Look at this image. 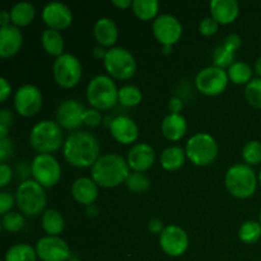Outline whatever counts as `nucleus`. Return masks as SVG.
Here are the masks:
<instances>
[{"instance_id": "f257e3e1", "label": "nucleus", "mask_w": 261, "mask_h": 261, "mask_svg": "<svg viewBox=\"0 0 261 261\" xmlns=\"http://www.w3.org/2000/svg\"><path fill=\"white\" fill-rule=\"evenodd\" d=\"M101 145L93 134L76 130L69 134L63 145V154L69 165L78 168L93 167L101 155Z\"/></svg>"}, {"instance_id": "f03ea898", "label": "nucleus", "mask_w": 261, "mask_h": 261, "mask_svg": "<svg viewBox=\"0 0 261 261\" xmlns=\"http://www.w3.org/2000/svg\"><path fill=\"white\" fill-rule=\"evenodd\" d=\"M127 161L117 153H106L97 160L92 167V178L98 186L105 189L117 188L125 184L130 175Z\"/></svg>"}, {"instance_id": "7ed1b4c3", "label": "nucleus", "mask_w": 261, "mask_h": 261, "mask_svg": "<svg viewBox=\"0 0 261 261\" xmlns=\"http://www.w3.org/2000/svg\"><path fill=\"white\" fill-rule=\"evenodd\" d=\"M259 184L251 166L246 163H237L228 168L224 177V185L232 196L237 199H249L255 194Z\"/></svg>"}, {"instance_id": "20e7f679", "label": "nucleus", "mask_w": 261, "mask_h": 261, "mask_svg": "<svg viewBox=\"0 0 261 261\" xmlns=\"http://www.w3.org/2000/svg\"><path fill=\"white\" fill-rule=\"evenodd\" d=\"M86 97L93 109L107 111L119 102V88L111 76L99 74L89 81Z\"/></svg>"}, {"instance_id": "39448f33", "label": "nucleus", "mask_w": 261, "mask_h": 261, "mask_svg": "<svg viewBox=\"0 0 261 261\" xmlns=\"http://www.w3.org/2000/svg\"><path fill=\"white\" fill-rule=\"evenodd\" d=\"M30 142L38 154H51L64 145V135L61 126L51 120H42L32 127Z\"/></svg>"}, {"instance_id": "423d86ee", "label": "nucleus", "mask_w": 261, "mask_h": 261, "mask_svg": "<svg viewBox=\"0 0 261 261\" xmlns=\"http://www.w3.org/2000/svg\"><path fill=\"white\" fill-rule=\"evenodd\" d=\"M15 201L19 211L25 216L37 217L43 214L47 204L45 188L35 180L23 181L15 191Z\"/></svg>"}, {"instance_id": "0eeeda50", "label": "nucleus", "mask_w": 261, "mask_h": 261, "mask_svg": "<svg viewBox=\"0 0 261 261\" xmlns=\"http://www.w3.org/2000/svg\"><path fill=\"white\" fill-rule=\"evenodd\" d=\"M218 150L217 140L208 133H196L185 145L186 157L200 167L212 165L218 155Z\"/></svg>"}, {"instance_id": "6e6552de", "label": "nucleus", "mask_w": 261, "mask_h": 261, "mask_svg": "<svg viewBox=\"0 0 261 261\" xmlns=\"http://www.w3.org/2000/svg\"><path fill=\"white\" fill-rule=\"evenodd\" d=\"M103 65L112 79L126 81L137 73V60L134 55L125 47L115 46L107 50Z\"/></svg>"}, {"instance_id": "1a4fd4ad", "label": "nucleus", "mask_w": 261, "mask_h": 261, "mask_svg": "<svg viewBox=\"0 0 261 261\" xmlns=\"http://www.w3.org/2000/svg\"><path fill=\"white\" fill-rule=\"evenodd\" d=\"M83 68L75 55L64 53L55 59L53 65V75L56 83L63 88H73L81 82Z\"/></svg>"}, {"instance_id": "9d476101", "label": "nucleus", "mask_w": 261, "mask_h": 261, "mask_svg": "<svg viewBox=\"0 0 261 261\" xmlns=\"http://www.w3.org/2000/svg\"><path fill=\"white\" fill-rule=\"evenodd\" d=\"M31 173L42 188H53L61 178V166L53 154H37L31 163Z\"/></svg>"}, {"instance_id": "9b49d317", "label": "nucleus", "mask_w": 261, "mask_h": 261, "mask_svg": "<svg viewBox=\"0 0 261 261\" xmlns=\"http://www.w3.org/2000/svg\"><path fill=\"white\" fill-rule=\"evenodd\" d=\"M228 74L224 69L217 66H206L195 76V87L205 96H218L226 91L228 86Z\"/></svg>"}, {"instance_id": "f8f14e48", "label": "nucleus", "mask_w": 261, "mask_h": 261, "mask_svg": "<svg viewBox=\"0 0 261 261\" xmlns=\"http://www.w3.org/2000/svg\"><path fill=\"white\" fill-rule=\"evenodd\" d=\"M42 103V93L35 84H23L14 93V109L23 117H31L37 114Z\"/></svg>"}, {"instance_id": "ddd939ff", "label": "nucleus", "mask_w": 261, "mask_h": 261, "mask_svg": "<svg viewBox=\"0 0 261 261\" xmlns=\"http://www.w3.org/2000/svg\"><path fill=\"white\" fill-rule=\"evenodd\" d=\"M153 35L162 46H173L182 36V24L172 14H161L153 20Z\"/></svg>"}, {"instance_id": "4468645a", "label": "nucleus", "mask_w": 261, "mask_h": 261, "mask_svg": "<svg viewBox=\"0 0 261 261\" xmlns=\"http://www.w3.org/2000/svg\"><path fill=\"white\" fill-rule=\"evenodd\" d=\"M36 252L41 261H69L71 259L70 247L65 240L59 236H45L36 244Z\"/></svg>"}, {"instance_id": "2eb2a0df", "label": "nucleus", "mask_w": 261, "mask_h": 261, "mask_svg": "<svg viewBox=\"0 0 261 261\" xmlns=\"http://www.w3.org/2000/svg\"><path fill=\"white\" fill-rule=\"evenodd\" d=\"M160 246L166 255L178 257L185 254L189 247V236L184 228L176 224L166 226L160 234Z\"/></svg>"}, {"instance_id": "dca6fc26", "label": "nucleus", "mask_w": 261, "mask_h": 261, "mask_svg": "<svg viewBox=\"0 0 261 261\" xmlns=\"http://www.w3.org/2000/svg\"><path fill=\"white\" fill-rule=\"evenodd\" d=\"M42 20L48 28L60 32L70 27L73 23V13L64 3L50 2L43 7Z\"/></svg>"}, {"instance_id": "f3484780", "label": "nucleus", "mask_w": 261, "mask_h": 261, "mask_svg": "<svg viewBox=\"0 0 261 261\" xmlns=\"http://www.w3.org/2000/svg\"><path fill=\"white\" fill-rule=\"evenodd\" d=\"M86 107L76 99H65L56 110V122L63 129L76 130L83 125Z\"/></svg>"}, {"instance_id": "a211bd4d", "label": "nucleus", "mask_w": 261, "mask_h": 261, "mask_svg": "<svg viewBox=\"0 0 261 261\" xmlns=\"http://www.w3.org/2000/svg\"><path fill=\"white\" fill-rule=\"evenodd\" d=\"M126 161L133 172L143 173L154 165L155 152L148 143H137L130 148Z\"/></svg>"}, {"instance_id": "6ab92c4d", "label": "nucleus", "mask_w": 261, "mask_h": 261, "mask_svg": "<svg viewBox=\"0 0 261 261\" xmlns=\"http://www.w3.org/2000/svg\"><path fill=\"white\" fill-rule=\"evenodd\" d=\"M110 133L120 144H133L139 137V127L137 122L129 116H117L110 122Z\"/></svg>"}, {"instance_id": "aec40b11", "label": "nucleus", "mask_w": 261, "mask_h": 261, "mask_svg": "<svg viewBox=\"0 0 261 261\" xmlns=\"http://www.w3.org/2000/svg\"><path fill=\"white\" fill-rule=\"evenodd\" d=\"M23 45V35L15 25L0 28V56L9 59L19 53Z\"/></svg>"}, {"instance_id": "412c9836", "label": "nucleus", "mask_w": 261, "mask_h": 261, "mask_svg": "<svg viewBox=\"0 0 261 261\" xmlns=\"http://www.w3.org/2000/svg\"><path fill=\"white\" fill-rule=\"evenodd\" d=\"M71 195L76 203L89 206L98 198V185L89 177H79L71 185Z\"/></svg>"}, {"instance_id": "4be33fe9", "label": "nucleus", "mask_w": 261, "mask_h": 261, "mask_svg": "<svg viewBox=\"0 0 261 261\" xmlns=\"http://www.w3.org/2000/svg\"><path fill=\"white\" fill-rule=\"evenodd\" d=\"M209 9L211 17L219 24H231L240 14V4L236 0H212Z\"/></svg>"}, {"instance_id": "5701e85b", "label": "nucleus", "mask_w": 261, "mask_h": 261, "mask_svg": "<svg viewBox=\"0 0 261 261\" xmlns=\"http://www.w3.org/2000/svg\"><path fill=\"white\" fill-rule=\"evenodd\" d=\"M93 35L98 45L111 48L115 47V43L119 37V28L111 18L102 17L94 23Z\"/></svg>"}, {"instance_id": "b1692460", "label": "nucleus", "mask_w": 261, "mask_h": 261, "mask_svg": "<svg viewBox=\"0 0 261 261\" xmlns=\"http://www.w3.org/2000/svg\"><path fill=\"white\" fill-rule=\"evenodd\" d=\"M161 132L166 139L177 142L185 137L188 132V122L181 114H168L161 124Z\"/></svg>"}, {"instance_id": "393cba45", "label": "nucleus", "mask_w": 261, "mask_h": 261, "mask_svg": "<svg viewBox=\"0 0 261 261\" xmlns=\"http://www.w3.org/2000/svg\"><path fill=\"white\" fill-rule=\"evenodd\" d=\"M186 152L178 145H171L161 153L160 163L166 171H177L185 165Z\"/></svg>"}, {"instance_id": "a878e982", "label": "nucleus", "mask_w": 261, "mask_h": 261, "mask_svg": "<svg viewBox=\"0 0 261 261\" xmlns=\"http://www.w3.org/2000/svg\"><path fill=\"white\" fill-rule=\"evenodd\" d=\"M41 45H42L43 50L51 56L59 58L64 54V47H65V42H64V37L61 32L55 30L47 28L41 35Z\"/></svg>"}, {"instance_id": "bb28decb", "label": "nucleus", "mask_w": 261, "mask_h": 261, "mask_svg": "<svg viewBox=\"0 0 261 261\" xmlns=\"http://www.w3.org/2000/svg\"><path fill=\"white\" fill-rule=\"evenodd\" d=\"M35 7L28 2L15 3L10 9V18H12L13 25L15 27H25V25L31 24L35 19Z\"/></svg>"}, {"instance_id": "cd10ccee", "label": "nucleus", "mask_w": 261, "mask_h": 261, "mask_svg": "<svg viewBox=\"0 0 261 261\" xmlns=\"http://www.w3.org/2000/svg\"><path fill=\"white\" fill-rule=\"evenodd\" d=\"M41 223L47 236H59L65 229V219L61 216L60 212L55 209H47L43 212Z\"/></svg>"}, {"instance_id": "c85d7f7f", "label": "nucleus", "mask_w": 261, "mask_h": 261, "mask_svg": "<svg viewBox=\"0 0 261 261\" xmlns=\"http://www.w3.org/2000/svg\"><path fill=\"white\" fill-rule=\"evenodd\" d=\"M36 249L28 244H15L5 254V261H37Z\"/></svg>"}, {"instance_id": "c756f323", "label": "nucleus", "mask_w": 261, "mask_h": 261, "mask_svg": "<svg viewBox=\"0 0 261 261\" xmlns=\"http://www.w3.org/2000/svg\"><path fill=\"white\" fill-rule=\"evenodd\" d=\"M229 81L234 84H245L252 81V68L245 61H234L227 70Z\"/></svg>"}, {"instance_id": "7c9ffc66", "label": "nucleus", "mask_w": 261, "mask_h": 261, "mask_svg": "<svg viewBox=\"0 0 261 261\" xmlns=\"http://www.w3.org/2000/svg\"><path fill=\"white\" fill-rule=\"evenodd\" d=\"M133 12L139 19L150 20L157 18L160 3L157 0H133Z\"/></svg>"}, {"instance_id": "2f4dec72", "label": "nucleus", "mask_w": 261, "mask_h": 261, "mask_svg": "<svg viewBox=\"0 0 261 261\" xmlns=\"http://www.w3.org/2000/svg\"><path fill=\"white\" fill-rule=\"evenodd\" d=\"M143 93L139 87L125 84L119 88V102L125 107H135L142 102Z\"/></svg>"}, {"instance_id": "473e14b6", "label": "nucleus", "mask_w": 261, "mask_h": 261, "mask_svg": "<svg viewBox=\"0 0 261 261\" xmlns=\"http://www.w3.org/2000/svg\"><path fill=\"white\" fill-rule=\"evenodd\" d=\"M234 59H236V53L227 47L224 43L217 46L212 54L213 65L221 69H228L234 63Z\"/></svg>"}, {"instance_id": "72a5a7b5", "label": "nucleus", "mask_w": 261, "mask_h": 261, "mask_svg": "<svg viewBox=\"0 0 261 261\" xmlns=\"http://www.w3.org/2000/svg\"><path fill=\"white\" fill-rule=\"evenodd\" d=\"M239 237L245 244H255L261 237V223L256 221H246L239 229Z\"/></svg>"}, {"instance_id": "f704fd0d", "label": "nucleus", "mask_w": 261, "mask_h": 261, "mask_svg": "<svg viewBox=\"0 0 261 261\" xmlns=\"http://www.w3.org/2000/svg\"><path fill=\"white\" fill-rule=\"evenodd\" d=\"M125 185L132 193L143 194L149 190L150 180L142 172H130L125 181Z\"/></svg>"}, {"instance_id": "c9c22d12", "label": "nucleus", "mask_w": 261, "mask_h": 261, "mask_svg": "<svg viewBox=\"0 0 261 261\" xmlns=\"http://www.w3.org/2000/svg\"><path fill=\"white\" fill-rule=\"evenodd\" d=\"M242 158L249 166H256L261 163V142L250 140L242 148Z\"/></svg>"}, {"instance_id": "e433bc0d", "label": "nucleus", "mask_w": 261, "mask_h": 261, "mask_svg": "<svg viewBox=\"0 0 261 261\" xmlns=\"http://www.w3.org/2000/svg\"><path fill=\"white\" fill-rule=\"evenodd\" d=\"M245 98L252 107L261 110V78H252L245 86Z\"/></svg>"}, {"instance_id": "4c0bfd02", "label": "nucleus", "mask_w": 261, "mask_h": 261, "mask_svg": "<svg viewBox=\"0 0 261 261\" xmlns=\"http://www.w3.org/2000/svg\"><path fill=\"white\" fill-rule=\"evenodd\" d=\"M2 227L4 231L15 233L24 227V217L18 212H9L2 218Z\"/></svg>"}, {"instance_id": "58836bf2", "label": "nucleus", "mask_w": 261, "mask_h": 261, "mask_svg": "<svg viewBox=\"0 0 261 261\" xmlns=\"http://www.w3.org/2000/svg\"><path fill=\"white\" fill-rule=\"evenodd\" d=\"M218 28L219 23L212 17L203 18L199 23V32H200V35L205 36V37H211V36L216 35L218 32Z\"/></svg>"}, {"instance_id": "ea45409f", "label": "nucleus", "mask_w": 261, "mask_h": 261, "mask_svg": "<svg viewBox=\"0 0 261 261\" xmlns=\"http://www.w3.org/2000/svg\"><path fill=\"white\" fill-rule=\"evenodd\" d=\"M13 124V114L10 110L3 109L0 111V139L8 138V132Z\"/></svg>"}, {"instance_id": "a19ab883", "label": "nucleus", "mask_w": 261, "mask_h": 261, "mask_svg": "<svg viewBox=\"0 0 261 261\" xmlns=\"http://www.w3.org/2000/svg\"><path fill=\"white\" fill-rule=\"evenodd\" d=\"M102 122V114L99 110L87 109L83 116V124L89 127H97Z\"/></svg>"}, {"instance_id": "79ce46f5", "label": "nucleus", "mask_w": 261, "mask_h": 261, "mask_svg": "<svg viewBox=\"0 0 261 261\" xmlns=\"http://www.w3.org/2000/svg\"><path fill=\"white\" fill-rule=\"evenodd\" d=\"M14 153V143L9 138L0 139V162L5 163Z\"/></svg>"}, {"instance_id": "37998d69", "label": "nucleus", "mask_w": 261, "mask_h": 261, "mask_svg": "<svg viewBox=\"0 0 261 261\" xmlns=\"http://www.w3.org/2000/svg\"><path fill=\"white\" fill-rule=\"evenodd\" d=\"M14 204H17L15 196H13L12 194L8 193V191H2V193H0V213H2L3 216L9 213V212L12 211L13 206H14Z\"/></svg>"}, {"instance_id": "c03bdc74", "label": "nucleus", "mask_w": 261, "mask_h": 261, "mask_svg": "<svg viewBox=\"0 0 261 261\" xmlns=\"http://www.w3.org/2000/svg\"><path fill=\"white\" fill-rule=\"evenodd\" d=\"M13 177V170L7 163L0 165V188H5Z\"/></svg>"}, {"instance_id": "a18cd8bd", "label": "nucleus", "mask_w": 261, "mask_h": 261, "mask_svg": "<svg viewBox=\"0 0 261 261\" xmlns=\"http://www.w3.org/2000/svg\"><path fill=\"white\" fill-rule=\"evenodd\" d=\"M223 43L227 46V47H229L231 50H233L234 53H236V51L241 47L242 40L237 33H229V35L224 38Z\"/></svg>"}, {"instance_id": "49530a36", "label": "nucleus", "mask_w": 261, "mask_h": 261, "mask_svg": "<svg viewBox=\"0 0 261 261\" xmlns=\"http://www.w3.org/2000/svg\"><path fill=\"white\" fill-rule=\"evenodd\" d=\"M12 93V86L7 78H0V101L5 102Z\"/></svg>"}, {"instance_id": "de8ad7c7", "label": "nucleus", "mask_w": 261, "mask_h": 261, "mask_svg": "<svg viewBox=\"0 0 261 261\" xmlns=\"http://www.w3.org/2000/svg\"><path fill=\"white\" fill-rule=\"evenodd\" d=\"M165 228L166 227L163 226V222L160 218H152L148 222V229H149L150 233L161 234Z\"/></svg>"}, {"instance_id": "09e8293b", "label": "nucleus", "mask_w": 261, "mask_h": 261, "mask_svg": "<svg viewBox=\"0 0 261 261\" xmlns=\"http://www.w3.org/2000/svg\"><path fill=\"white\" fill-rule=\"evenodd\" d=\"M168 110L170 114H180L184 110V101L178 97H172L168 102Z\"/></svg>"}, {"instance_id": "8fccbe9b", "label": "nucleus", "mask_w": 261, "mask_h": 261, "mask_svg": "<svg viewBox=\"0 0 261 261\" xmlns=\"http://www.w3.org/2000/svg\"><path fill=\"white\" fill-rule=\"evenodd\" d=\"M92 54H93L94 59H97V60H105V58H106L107 55V50L103 46L97 45L96 47L93 48V51H92Z\"/></svg>"}, {"instance_id": "3c124183", "label": "nucleus", "mask_w": 261, "mask_h": 261, "mask_svg": "<svg viewBox=\"0 0 261 261\" xmlns=\"http://www.w3.org/2000/svg\"><path fill=\"white\" fill-rule=\"evenodd\" d=\"M10 22H12L10 12H8V10H2V13H0V25H2V28L8 27V25H12L10 24Z\"/></svg>"}, {"instance_id": "603ef678", "label": "nucleus", "mask_w": 261, "mask_h": 261, "mask_svg": "<svg viewBox=\"0 0 261 261\" xmlns=\"http://www.w3.org/2000/svg\"><path fill=\"white\" fill-rule=\"evenodd\" d=\"M112 4L120 9H127L133 5V0H112Z\"/></svg>"}, {"instance_id": "864d4df0", "label": "nucleus", "mask_w": 261, "mask_h": 261, "mask_svg": "<svg viewBox=\"0 0 261 261\" xmlns=\"http://www.w3.org/2000/svg\"><path fill=\"white\" fill-rule=\"evenodd\" d=\"M98 213H99V209L96 204H92V205L87 206V214H88V217H97L98 216Z\"/></svg>"}, {"instance_id": "5fc2aeb1", "label": "nucleus", "mask_w": 261, "mask_h": 261, "mask_svg": "<svg viewBox=\"0 0 261 261\" xmlns=\"http://www.w3.org/2000/svg\"><path fill=\"white\" fill-rule=\"evenodd\" d=\"M255 71H256V74L259 75V78H261V56L257 59L256 63H255Z\"/></svg>"}, {"instance_id": "6e6d98bb", "label": "nucleus", "mask_w": 261, "mask_h": 261, "mask_svg": "<svg viewBox=\"0 0 261 261\" xmlns=\"http://www.w3.org/2000/svg\"><path fill=\"white\" fill-rule=\"evenodd\" d=\"M162 51L166 55H170L172 53V46H162Z\"/></svg>"}, {"instance_id": "4d7b16f0", "label": "nucleus", "mask_w": 261, "mask_h": 261, "mask_svg": "<svg viewBox=\"0 0 261 261\" xmlns=\"http://www.w3.org/2000/svg\"><path fill=\"white\" fill-rule=\"evenodd\" d=\"M257 177H259V184L261 185V170H260V172H259V176H257Z\"/></svg>"}, {"instance_id": "13d9d810", "label": "nucleus", "mask_w": 261, "mask_h": 261, "mask_svg": "<svg viewBox=\"0 0 261 261\" xmlns=\"http://www.w3.org/2000/svg\"><path fill=\"white\" fill-rule=\"evenodd\" d=\"M69 261H82V260H79V259H75V257H71V259L69 260Z\"/></svg>"}, {"instance_id": "bf43d9fd", "label": "nucleus", "mask_w": 261, "mask_h": 261, "mask_svg": "<svg viewBox=\"0 0 261 261\" xmlns=\"http://www.w3.org/2000/svg\"><path fill=\"white\" fill-rule=\"evenodd\" d=\"M260 223H261V212H260Z\"/></svg>"}]
</instances>
